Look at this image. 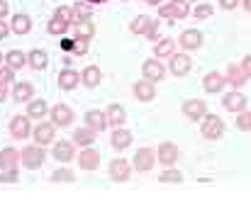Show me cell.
<instances>
[{"instance_id": "obj_40", "label": "cell", "mask_w": 251, "mask_h": 219, "mask_svg": "<svg viewBox=\"0 0 251 219\" xmlns=\"http://www.w3.org/2000/svg\"><path fill=\"white\" fill-rule=\"evenodd\" d=\"M193 15H195L198 20H205V17L212 15V5H205V2H202V5H198V7L193 10Z\"/></svg>"}, {"instance_id": "obj_14", "label": "cell", "mask_w": 251, "mask_h": 219, "mask_svg": "<svg viewBox=\"0 0 251 219\" xmlns=\"http://www.w3.org/2000/svg\"><path fill=\"white\" fill-rule=\"evenodd\" d=\"M110 178L117 180V183H125V180L129 178V161L115 158V161L110 163Z\"/></svg>"}, {"instance_id": "obj_23", "label": "cell", "mask_w": 251, "mask_h": 219, "mask_svg": "<svg viewBox=\"0 0 251 219\" xmlns=\"http://www.w3.org/2000/svg\"><path fill=\"white\" fill-rule=\"evenodd\" d=\"M69 24H71V22H69L66 17H61V15H54V17L49 20V24H47V32L59 37V34H66V32H69Z\"/></svg>"}, {"instance_id": "obj_6", "label": "cell", "mask_w": 251, "mask_h": 219, "mask_svg": "<svg viewBox=\"0 0 251 219\" xmlns=\"http://www.w3.org/2000/svg\"><path fill=\"white\" fill-rule=\"evenodd\" d=\"M183 115H185L188 120H193V122L205 120V115H207V105H205L202 100H185V102H183Z\"/></svg>"}, {"instance_id": "obj_19", "label": "cell", "mask_w": 251, "mask_h": 219, "mask_svg": "<svg viewBox=\"0 0 251 219\" xmlns=\"http://www.w3.org/2000/svg\"><path fill=\"white\" fill-rule=\"evenodd\" d=\"M225 110H229V112H244V107H247V97L242 95V93H229V95H225Z\"/></svg>"}, {"instance_id": "obj_37", "label": "cell", "mask_w": 251, "mask_h": 219, "mask_svg": "<svg viewBox=\"0 0 251 219\" xmlns=\"http://www.w3.org/2000/svg\"><path fill=\"white\" fill-rule=\"evenodd\" d=\"M81 20H90V7L88 5H74V22H81Z\"/></svg>"}, {"instance_id": "obj_12", "label": "cell", "mask_w": 251, "mask_h": 219, "mask_svg": "<svg viewBox=\"0 0 251 219\" xmlns=\"http://www.w3.org/2000/svg\"><path fill=\"white\" fill-rule=\"evenodd\" d=\"M81 80H83V75L78 71H74V69H64L59 73V88L61 90H74V88H78Z\"/></svg>"}, {"instance_id": "obj_13", "label": "cell", "mask_w": 251, "mask_h": 219, "mask_svg": "<svg viewBox=\"0 0 251 219\" xmlns=\"http://www.w3.org/2000/svg\"><path fill=\"white\" fill-rule=\"evenodd\" d=\"M154 95H156L154 80L144 78V80H139V83L134 85V97H137V100H142V102H149V100H154Z\"/></svg>"}, {"instance_id": "obj_26", "label": "cell", "mask_w": 251, "mask_h": 219, "mask_svg": "<svg viewBox=\"0 0 251 219\" xmlns=\"http://www.w3.org/2000/svg\"><path fill=\"white\" fill-rule=\"evenodd\" d=\"M12 32H17V34H27L29 29H32V20H29V15H25V12H20V15H15L12 17Z\"/></svg>"}, {"instance_id": "obj_51", "label": "cell", "mask_w": 251, "mask_h": 219, "mask_svg": "<svg viewBox=\"0 0 251 219\" xmlns=\"http://www.w3.org/2000/svg\"><path fill=\"white\" fill-rule=\"evenodd\" d=\"M244 5H247V10L251 12V0H244Z\"/></svg>"}, {"instance_id": "obj_2", "label": "cell", "mask_w": 251, "mask_h": 219, "mask_svg": "<svg viewBox=\"0 0 251 219\" xmlns=\"http://www.w3.org/2000/svg\"><path fill=\"white\" fill-rule=\"evenodd\" d=\"M44 158H47V153H44L42 144L25 146V148H22V166H25V168H29V170L39 168V166L44 163Z\"/></svg>"}, {"instance_id": "obj_28", "label": "cell", "mask_w": 251, "mask_h": 219, "mask_svg": "<svg viewBox=\"0 0 251 219\" xmlns=\"http://www.w3.org/2000/svg\"><path fill=\"white\" fill-rule=\"evenodd\" d=\"M32 95H34L32 83H17V85H15V90H12V97H15L17 102H29V100H32Z\"/></svg>"}, {"instance_id": "obj_36", "label": "cell", "mask_w": 251, "mask_h": 219, "mask_svg": "<svg viewBox=\"0 0 251 219\" xmlns=\"http://www.w3.org/2000/svg\"><path fill=\"white\" fill-rule=\"evenodd\" d=\"M51 180H54V183H71V180H74V173L66 170V168H59V170L51 173Z\"/></svg>"}, {"instance_id": "obj_42", "label": "cell", "mask_w": 251, "mask_h": 219, "mask_svg": "<svg viewBox=\"0 0 251 219\" xmlns=\"http://www.w3.org/2000/svg\"><path fill=\"white\" fill-rule=\"evenodd\" d=\"M12 78H15V69H10V66H0V83H12Z\"/></svg>"}, {"instance_id": "obj_1", "label": "cell", "mask_w": 251, "mask_h": 219, "mask_svg": "<svg viewBox=\"0 0 251 219\" xmlns=\"http://www.w3.org/2000/svg\"><path fill=\"white\" fill-rule=\"evenodd\" d=\"M159 15H161V17H168V20H183V17H188V15H190L188 0H171V2L159 7Z\"/></svg>"}, {"instance_id": "obj_3", "label": "cell", "mask_w": 251, "mask_h": 219, "mask_svg": "<svg viewBox=\"0 0 251 219\" xmlns=\"http://www.w3.org/2000/svg\"><path fill=\"white\" fill-rule=\"evenodd\" d=\"M225 134V122L217 115H205L202 120V137L205 139H217Z\"/></svg>"}, {"instance_id": "obj_35", "label": "cell", "mask_w": 251, "mask_h": 219, "mask_svg": "<svg viewBox=\"0 0 251 219\" xmlns=\"http://www.w3.org/2000/svg\"><path fill=\"white\" fill-rule=\"evenodd\" d=\"M95 34V27H93V22L90 20H81V22H76V37H85V39H90Z\"/></svg>"}, {"instance_id": "obj_11", "label": "cell", "mask_w": 251, "mask_h": 219, "mask_svg": "<svg viewBox=\"0 0 251 219\" xmlns=\"http://www.w3.org/2000/svg\"><path fill=\"white\" fill-rule=\"evenodd\" d=\"M142 73H144V78H149V80H161L164 75H166V69L161 66V61L159 59H147L144 61V66H142Z\"/></svg>"}, {"instance_id": "obj_53", "label": "cell", "mask_w": 251, "mask_h": 219, "mask_svg": "<svg viewBox=\"0 0 251 219\" xmlns=\"http://www.w3.org/2000/svg\"><path fill=\"white\" fill-rule=\"evenodd\" d=\"M88 2H105V0H88Z\"/></svg>"}, {"instance_id": "obj_32", "label": "cell", "mask_w": 251, "mask_h": 219, "mask_svg": "<svg viewBox=\"0 0 251 219\" xmlns=\"http://www.w3.org/2000/svg\"><path fill=\"white\" fill-rule=\"evenodd\" d=\"M247 78H249V75L244 73V69H242V66H229V73H227V80H229V83H232L234 88H242Z\"/></svg>"}, {"instance_id": "obj_41", "label": "cell", "mask_w": 251, "mask_h": 219, "mask_svg": "<svg viewBox=\"0 0 251 219\" xmlns=\"http://www.w3.org/2000/svg\"><path fill=\"white\" fill-rule=\"evenodd\" d=\"M237 127H239L242 132H249V129H251V112H242V115H239Z\"/></svg>"}, {"instance_id": "obj_48", "label": "cell", "mask_w": 251, "mask_h": 219, "mask_svg": "<svg viewBox=\"0 0 251 219\" xmlns=\"http://www.w3.org/2000/svg\"><path fill=\"white\" fill-rule=\"evenodd\" d=\"M7 10H10V7H7V2H5V0H0V20L7 15Z\"/></svg>"}, {"instance_id": "obj_30", "label": "cell", "mask_w": 251, "mask_h": 219, "mask_svg": "<svg viewBox=\"0 0 251 219\" xmlns=\"http://www.w3.org/2000/svg\"><path fill=\"white\" fill-rule=\"evenodd\" d=\"M47 112H51L49 107H47V102L44 100H29V107H27V115L32 117V120H42Z\"/></svg>"}, {"instance_id": "obj_17", "label": "cell", "mask_w": 251, "mask_h": 219, "mask_svg": "<svg viewBox=\"0 0 251 219\" xmlns=\"http://www.w3.org/2000/svg\"><path fill=\"white\" fill-rule=\"evenodd\" d=\"M154 151L151 148H139L137 153H134V168L137 170H149L151 166H154Z\"/></svg>"}, {"instance_id": "obj_8", "label": "cell", "mask_w": 251, "mask_h": 219, "mask_svg": "<svg viewBox=\"0 0 251 219\" xmlns=\"http://www.w3.org/2000/svg\"><path fill=\"white\" fill-rule=\"evenodd\" d=\"M85 124H88L93 132H102V129L110 127V120H107L105 112H100V110H90V112H85Z\"/></svg>"}, {"instance_id": "obj_52", "label": "cell", "mask_w": 251, "mask_h": 219, "mask_svg": "<svg viewBox=\"0 0 251 219\" xmlns=\"http://www.w3.org/2000/svg\"><path fill=\"white\" fill-rule=\"evenodd\" d=\"M0 180H5V173H2V170H0Z\"/></svg>"}, {"instance_id": "obj_54", "label": "cell", "mask_w": 251, "mask_h": 219, "mask_svg": "<svg viewBox=\"0 0 251 219\" xmlns=\"http://www.w3.org/2000/svg\"><path fill=\"white\" fill-rule=\"evenodd\" d=\"M0 64H2V54H0Z\"/></svg>"}, {"instance_id": "obj_47", "label": "cell", "mask_w": 251, "mask_h": 219, "mask_svg": "<svg viewBox=\"0 0 251 219\" xmlns=\"http://www.w3.org/2000/svg\"><path fill=\"white\" fill-rule=\"evenodd\" d=\"M61 49H64V51H71V49H74V39H64V42H61Z\"/></svg>"}, {"instance_id": "obj_27", "label": "cell", "mask_w": 251, "mask_h": 219, "mask_svg": "<svg viewBox=\"0 0 251 219\" xmlns=\"http://www.w3.org/2000/svg\"><path fill=\"white\" fill-rule=\"evenodd\" d=\"M27 59H29V66H32L34 71H42V69H47V64H49V56H47V51H42V49H32Z\"/></svg>"}, {"instance_id": "obj_10", "label": "cell", "mask_w": 251, "mask_h": 219, "mask_svg": "<svg viewBox=\"0 0 251 219\" xmlns=\"http://www.w3.org/2000/svg\"><path fill=\"white\" fill-rule=\"evenodd\" d=\"M180 47L188 49V51H195L202 47V32L200 29H185L180 34Z\"/></svg>"}, {"instance_id": "obj_31", "label": "cell", "mask_w": 251, "mask_h": 219, "mask_svg": "<svg viewBox=\"0 0 251 219\" xmlns=\"http://www.w3.org/2000/svg\"><path fill=\"white\" fill-rule=\"evenodd\" d=\"M81 75H83V85L85 88H95V85L100 83V78H102V73H100L98 66H88Z\"/></svg>"}, {"instance_id": "obj_24", "label": "cell", "mask_w": 251, "mask_h": 219, "mask_svg": "<svg viewBox=\"0 0 251 219\" xmlns=\"http://www.w3.org/2000/svg\"><path fill=\"white\" fill-rule=\"evenodd\" d=\"M107 120H110V127H122L125 120H127V112L122 105H110L107 107Z\"/></svg>"}, {"instance_id": "obj_9", "label": "cell", "mask_w": 251, "mask_h": 219, "mask_svg": "<svg viewBox=\"0 0 251 219\" xmlns=\"http://www.w3.org/2000/svg\"><path fill=\"white\" fill-rule=\"evenodd\" d=\"M78 166H81L83 170H95V168L100 166V153H98L95 148L85 146L83 151L78 153Z\"/></svg>"}, {"instance_id": "obj_7", "label": "cell", "mask_w": 251, "mask_h": 219, "mask_svg": "<svg viewBox=\"0 0 251 219\" xmlns=\"http://www.w3.org/2000/svg\"><path fill=\"white\" fill-rule=\"evenodd\" d=\"M51 122H54L56 127H69V124L74 122V110H71L69 105H56V107H51Z\"/></svg>"}, {"instance_id": "obj_33", "label": "cell", "mask_w": 251, "mask_h": 219, "mask_svg": "<svg viewBox=\"0 0 251 219\" xmlns=\"http://www.w3.org/2000/svg\"><path fill=\"white\" fill-rule=\"evenodd\" d=\"M149 27H151V20H149L147 15L134 17V20H132V24H129V29H132L134 34H147V32H149Z\"/></svg>"}, {"instance_id": "obj_21", "label": "cell", "mask_w": 251, "mask_h": 219, "mask_svg": "<svg viewBox=\"0 0 251 219\" xmlns=\"http://www.w3.org/2000/svg\"><path fill=\"white\" fill-rule=\"evenodd\" d=\"M225 83H227V78L222 75V73H217V71H212V73H207L205 75V90L207 93H220L222 88H225Z\"/></svg>"}, {"instance_id": "obj_46", "label": "cell", "mask_w": 251, "mask_h": 219, "mask_svg": "<svg viewBox=\"0 0 251 219\" xmlns=\"http://www.w3.org/2000/svg\"><path fill=\"white\" fill-rule=\"evenodd\" d=\"M242 69H244V73L251 78V56H247V59L242 61Z\"/></svg>"}, {"instance_id": "obj_45", "label": "cell", "mask_w": 251, "mask_h": 219, "mask_svg": "<svg viewBox=\"0 0 251 219\" xmlns=\"http://www.w3.org/2000/svg\"><path fill=\"white\" fill-rule=\"evenodd\" d=\"M10 29H12V27H7V24H5V22L0 20V39H5V37L10 34Z\"/></svg>"}, {"instance_id": "obj_22", "label": "cell", "mask_w": 251, "mask_h": 219, "mask_svg": "<svg viewBox=\"0 0 251 219\" xmlns=\"http://www.w3.org/2000/svg\"><path fill=\"white\" fill-rule=\"evenodd\" d=\"M74 156H76L74 144H69V142H56V144H54V158H56V161L66 163V161H71Z\"/></svg>"}, {"instance_id": "obj_34", "label": "cell", "mask_w": 251, "mask_h": 219, "mask_svg": "<svg viewBox=\"0 0 251 219\" xmlns=\"http://www.w3.org/2000/svg\"><path fill=\"white\" fill-rule=\"evenodd\" d=\"M173 49H176V42H173V39H161V42H156L154 54H156V59H164V56H171V54H173Z\"/></svg>"}, {"instance_id": "obj_49", "label": "cell", "mask_w": 251, "mask_h": 219, "mask_svg": "<svg viewBox=\"0 0 251 219\" xmlns=\"http://www.w3.org/2000/svg\"><path fill=\"white\" fill-rule=\"evenodd\" d=\"M5 97H7V88L5 83H0V102H5Z\"/></svg>"}, {"instance_id": "obj_25", "label": "cell", "mask_w": 251, "mask_h": 219, "mask_svg": "<svg viewBox=\"0 0 251 219\" xmlns=\"http://www.w3.org/2000/svg\"><path fill=\"white\" fill-rule=\"evenodd\" d=\"M74 142L78 146H93V142H95V132L85 124V127H78L76 132H74Z\"/></svg>"}, {"instance_id": "obj_39", "label": "cell", "mask_w": 251, "mask_h": 219, "mask_svg": "<svg viewBox=\"0 0 251 219\" xmlns=\"http://www.w3.org/2000/svg\"><path fill=\"white\" fill-rule=\"evenodd\" d=\"M74 54H78V56H83L85 51H88V39L85 37H76L74 39V49H71Z\"/></svg>"}, {"instance_id": "obj_38", "label": "cell", "mask_w": 251, "mask_h": 219, "mask_svg": "<svg viewBox=\"0 0 251 219\" xmlns=\"http://www.w3.org/2000/svg\"><path fill=\"white\" fill-rule=\"evenodd\" d=\"M159 180H161V183H180L183 175H180L178 170H164V173L159 175Z\"/></svg>"}, {"instance_id": "obj_29", "label": "cell", "mask_w": 251, "mask_h": 219, "mask_svg": "<svg viewBox=\"0 0 251 219\" xmlns=\"http://www.w3.org/2000/svg\"><path fill=\"white\" fill-rule=\"evenodd\" d=\"M5 64L10 66V69H22L25 64H29V59L22 54V51H17V49H12V51H7V56H5Z\"/></svg>"}, {"instance_id": "obj_20", "label": "cell", "mask_w": 251, "mask_h": 219, "mask_svg": "<svg viewBox=\"0 0 251 219\" xmlns=\"http://www.w3.org/2000/svg\"><path fill=\"white\" fill-rule=\"evenodd\" d=\"M110 144H112L115 151H122V148H127V146L132 144V134H129L127 129L117 127V129L112 132V137H110Z\"/></svg>"}, {"instance_id": "obj_4", "label": "cell", "mask_w": 251, "mask_h": 219, "mask_svg": "<svg viewBox=\"0 0 251 219\" xmlns=\"http://www.w3.org/2000/svg\"><path fill=\"white\" fill-rule=\"evenodd\" d=\"M29 115L27 117H22V115H15L12 120H10V134H12V139H27L29 134H32V127H29Z\"/></svg>"}, {"instance_id": "obj_18", "label": "cell", "mask_w": 251, "mask_h": 219, "mask_svg": "<svg viewBox=\"0 0 251 219\" xmlns=\"http://www.w3.org/2000/svg\"><path fill=\"white\" fill-rule=\"evenodd\" d=\"M178 161V146L166 142V144L159 146V163L161 166H173Z\"/></svg>"}, {"instance_id": "obj_15", "label": "cell", "mask_w": 251, "mask_h": 219, "mask_svg": "<svg viewBox=\"0 0 251 219\" xmlns=\"http://www.w3.org/2000/svg\"><path fill=\"white\" fill-rule=\"evenodd\" d=\"M171 73L173 75H178V78H183L185 73L190 71V59L185 56V54H171Z\"/></svg>"}, {"instance_id": "obj_44", "label": "cell", "mask_w": 251, "mask_h": 219, "mask_svg": "<svg viewBox=\"0 0 251 219\" xmlns=\"http://www.w3.org/2000/svg\"><path fill=\"white\" fill-rule=\"evenodd\" d=\"M220 5H222V10H234L239 5V0H220Z\"/></svg>"}, {"instance_id": "obj_43", "label": "cell", "mask_w": 251, "mask_h": 219, "mask_svg": "<svg viewBox=\"0 0 251 219\" xmlns=\"http://www.w3.org/2000/svg\"><path fill=\"white\" fill-rule=\"evenodd\" d=\"M147 37H149V39H154V42H159V22H151V27H149Z\"/></svg>"}, {"instance_id": "obj_5", "label": "cell", "mask_w": 251, "mask_h": 219, "mask_svg": "<svg viewBox=\"0 0 251 219\" xmlns=\"http://www.w3.org/2000/svg\"><path fill=\"white\" fill-rule=\"evenodd\" d=\"M54 132H56V124H54V122H39V124L32 129L34 142L42 144V146H47V144L54 142Z\"/></svg>"}, {"instance_id": "obj_16", "label": "cell", "mask_w": 251, "mask_h": 219, "mask_svg": "<svg viewBox=\"0 0 251 219\" xmlns=\"http://www.w3.org/2000/svg\"><path fill=\"white\" fill-rule=\"evenodd\" d=\"M20 153L15 148H2L0 151V170H17V163H20Z\"/></svg>"}, {"instance_id": "obj_50", "label": "cell", "mask_w": 251, "mask_h": 219, "mask_svg": "<svg viewBox=\"0 0 251 219\" xmlns=\"http://www.w3.org/2000/svg\"><path fill=\"white\" fill-rule=\"evenodd\" d=\"M147 2H151V5H161L164 0H147Z\"/></svg>"}]
</instances>
